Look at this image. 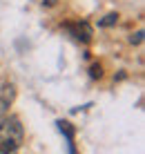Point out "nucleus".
<instances>
[{
    "instance_id": "nucleus-4",
    "label": "nucleus",
    "mask_w": 145,
    "mask_h": 154,
    "mask_svg": "<svg viewBox=\"0 0 145 154\" xmlns=\"http://www.w3.org/2000/svg\"><path fill=\"white\" fill-rule=\"evenodd\" d=\"M114 23H116V16H114V14L107 16L105 20H100V25H103V27H107V25H114Z\"/></svg>"
},
{
    "instance_id": "nucleus-3",
    "label": "nucleus",
    "mask_w": 145,
    "mask_h": 154,
    "mask_svg": "<svg viewBox=\"0 0 145 154\" xmlns=\"http://www.w3.org/2000/svg\"><path fill=\"white\" fill-rule=\"evenodd\" d=\"M58 127H60V132H65V134H67L69 152H72V154H76V152H74V130L69 127V123H65V121H58Z\"/></svg>"
},
{
    "instance_id": "nucleus-1",
    "label": "nucleus",
    "mask_w": 145,
    "mask_h": 154,
    "mask_svg": "<svg viewBox=\"0 0 145 154\" xmlns=\"http://www.w3.org/2000/svg\"><path fill=\"white\" fill-rule=\"evenodd\" d=\"M25 139V130L16 116L0 121V154H18Z\"/></svg>"
},
{
    "instance_id": "nucleus-2",
    "label": "nucleus",
    "mask_w": 145,
    "mask_h": 154,
    "mask_svg": "<svg viewBox=\"0 0 145 154\" xmlns=\"http://www.w3.org/2000/svg\"><path fill=\"white\" fill-rule=\"evenodd\" d=\"M67 29L72 31V36H74L76 40L87 42L89 38H92V29H89V25H87V23H80V25H69Z\"/></svg>"
}]
</instances>
